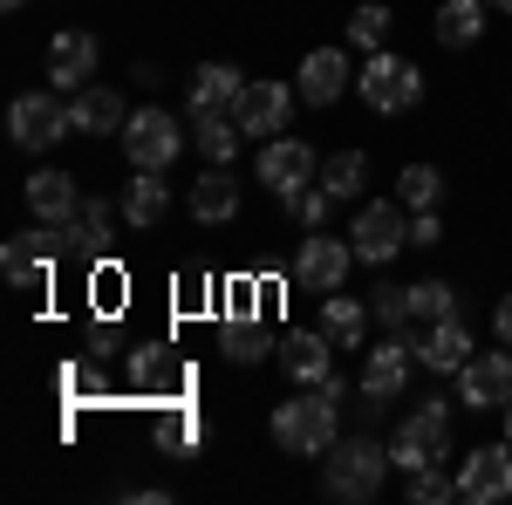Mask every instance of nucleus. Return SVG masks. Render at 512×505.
<instances>
[{"label":"nucleus","mask_w":512,"mask_h":505,"mask_svg":"<svg viewBox=\"0 0 512 505\" xmlns=\"http://www.w3.org/2000/svg\"><path fill=\"white\" fill-rule=\"evenodd\" d=\"M390 444H369V437H335L328 451H321V492L342 505H362L383 492V478H390Z\"/></svg>","instance_id":"f257e3e1"},{"label":"nucleus","mask_w":512,"mask_h":505,"mask_svg":"<svg viewBox=\"0 0 512 505\" xmlns=\"http://www.w3.org/2000/svg\"><path fill=\"white\" fill-rule=\"evenodd\" d=\"M274 444L287 458H321L335 437H342V403L328 396V389H301L294 403H280L274 410Z\"/></svg>","instance_id":"f03ea898"},{"label":"nucleus","mask_w":512,"mask_h":505,"mask_svg":"<svg viewBox=\"0 0 512 505\" xmlns=\"http://www.w3.org/2000/svg\"><path fill=\"white\" fill-rule=\"evenodd\" d=\"M390 458H396V471H424V465L451 458V403L444 396H424V410L403 417V430L390 437Z\"/></svg>","instance_id":"7ed1b4c3"},{"label":"nucleus","mask_w":512,"mask_h":505,"mask_svg":"<svg viewBox=\"0 0 512 505\" xmlns=\"http://www.w3.org/2000/svg\"><path fill=\"white\" fill-rule=\"evenodd\" d=\"M355 89H362V103L383 110V117H403V110L424 103V76H417V62H403V55H390V48H369V69L355 76Z\"/></svg>","instance_id":"20e7f679"},{"label":"nucleus","mask_w":512,"mask_h":505,"mask_svg":"<svg viewBox=\"0 0 512 505\" xmlns=\"http://www.w3.org/2000/svg\"><path fill=\"white\" fill-rule=\"evenodd\" d=\"M178 151H185V123L171 117V110H130V123H123V157L137 171H171Z\"/></svg>","instance_id":"39448f33"},{"label":"nucleus","mask_w":512,"mask_h":505,"mask_svg":"<svg viewBox=\"0 0 512 505\" xmlns=\"http://www.w3.org/2000/svg\"><path fill=\"white\" fill-rule=\"evenodd\" d=\"M410 369H417V335H410V328H390V335L369 349V362H362V396H369V410H376V403H396V396L410 389Z\"/></svg>","instance_id":"423d86ee"},{"label":"nucleus","mask_w":512,"mask_h":505,"mask_svg":"<svg viewBox=\"0 0 512 505\" xmlns=\"http://www.w3.org/2000/svg\"><path fill=\"white\" fill-rule=\"evenodd\" d=\"M349 246L362 267H383V260H396L403 246H410V219H403V205H390V198H369L362 212H355L349 226Z\"/></svg>","instance_id":"0eeeda50"},{"label":"nucleus","mask_w":512,"mask_h":505,"mask_svg":"<svg viewBox=\"0 0 512 505\" xmlns=\"http://www.w3.org/2000/svg\"><path fill=\"white\" fill-rule=\"evenodd\" d=\"M69 253V233L62 226H41V233H14L0 246V273L14 280V287H48V273L55 260Z\"/></svg>","instance_id":"6e6552de"},{"label":"nucleus","mask_w":512,"mask_h":505,"mask_svg":"<svg viewBox=\"0 0 512 505\" xmlns=\"http://www.w3.org/2000/svg\"><path fill=\"white\" fill-rule=\"evenodd\" d=\"M7 137L21 144V151H48V144H62L69 137V103H55V96H14L7 103Z\"/></svg>","instance_id":"1a4fd4ad"},{"label":"nucleus","mask_w":512,"mask_h":505,"mask_svg":"<svg viewBox=\"0 0 512 505\" xmlns=\"http://www.w3.org/2000/svg\"><path fill=\"white\" fill-rule=\"evenodd\" d=\"M458 499L465 505H499L512 499V444H478L458 465Z\"/></svg>","instance_id":"9d476101"},{"label":"nucleus","mask_w":512,"mask_h":505,"mask_svg":"<svg viewBox=\"0 0 512 505\" xmlns=\"http://www.w3.org/2000/svg\"><path fill=\"white\" fill-rule=\"evenodd\" d=\"M349 267H355V246H349V239H328V226L308 233V239H301V253H294V280L315 287V294H335V287L349 280Z\"/></svg>","instance_id":"9b49d317"},{"label":"nucleus","mask_w":512,"mask_h":505,"mask_svg":"<svg viewBox=\"0 0 512 505\" xmlns=\"http://www.w3.org/2000/svg\"><path fill=\"white\" fill-rule=\"evenodd\" d=\"M458 403L472 410H506L512 403V349H485L458 369Z\"/></svg>","instance_id":"f8f14e48"},{"label":"nucleus","mask_w":512,"mask_h":505,"mask_svg":"<svg viewBox=\"0 0 512 505\" xmlns=\"http://www.w3.org/2000/svg\"><path fill=\"white\" fill-rule=\"evenodd\" d=\"M260 185L274 198H294L315 185V151L301 144V137H274L267 151H260Z\"/></svg>","instance_id":"ddd939ff"},{"label":"nucleus","mask_w":512,"mask_h":505,"mask_svg":"<svg viewBox=\"0 0 512 505\" xmlns=\"http://www.w3.org/2000/svg\"><path fill=\"white\" fill-rule=\"evenodd\" d=\"M48 82L69 89V96L96 82V35L89 28H62V35L48 41Z\"/></svg>","instance_id":"4468645a"},{"label":"nucleus","mask_w":512,"mask_h":505,"mask_svg":"<svg viewBox=\"0 0 512 505\" xmlns=\"http://www.w3.org/2000/svg\"><path fill=\"white\" fill-rule=\"evenodd\" d=\"M280 369H287L301 389H321L328 376H335V342H328L321 328H301V335L280 342Z\"/></svg>","instance_id":"2eb2a0df"},{"label":"nucleus","mask_w":512,"mask_h":505,"mask_svg":"<svg viewBox=\"0 0 512 505\" xmlns=\"http://www.w3.org/2000/svg\"><path fill=\"white\" fill-rule=\"evenodd\" d=\"M417 362L437 369V376H458L465 362H472V328L451 314V321H431L424 335H417Z\"/></svg>","instance_id":"dca6fc26"},{"label":"nucleus","mask_w":512,"mask_h":505,"mask_svg":"<svg viewBox=\"0 0 512 505\" xmlns=\"http://www.w3.org/2000/svg\"><path fill=\"white\" fill-rule=\"evenodd\" d=\"M28 212H35L41 226H69L82 212V185L69 171H35V178H28Z\"/></svg>","instance_id":"f3484780"},{"label":"nucleus","mask_w":512,"mask_h":505,"mask_svg":"<svg viewBox=\"0 0 512 505\" xmlns=\"http://www.w3.org/2000/svg\"><path fill=\"white\" fill-rule=\"evenodd\" d=\"M287 110H294V89H287V82H246V96H239V130H253V137H260V130H287Z\"/></svg>","instance_id":"a211bd4d"},{"label":"nucleus","mask_w":512,"mask_h":505,"mask_svg":"<svg viewBox=\"0 0 512 505\" xmlns=\"http://www.w3.org/2000/svg\"><path fill=\"white\" fill-rule=\"evenodd\" d=\"M123 123H130V110H123L117 89H96V82H89V89L69 96V130H89V137H110V130H117L123 137Z\"/></svg>","instance_id":"6ab92c4d"},{"label":"nucleus","mask_w":512,"mask_h":505,"mask_svg":"<svg viewBox=\"0 0 512 505\" xmlns=\"http://www.w3.org/2000/svg\"><path fill=\"white\" fill-rule=\"evenodd\" d=\"M349 55L342 48H315L308 62H301V103H315V110H328L342 89H349Z\"/></svg>","instance_id":"aec40b11"},{"label":"nucleus","mask_w":512,"mask_h":505,"mask_svg":"<svg viewBox=\"0 0 512 505\" xmlns=\"http://www.w3.org/2000/svg\"><path fill=\"white\" fill-rule=\"evenodd\" d=\"M192 219L198 226H233L239 219V178L226 171V164H212V171L192 185Z\"/></svg>","instance_id":"412c9836"},{"label":"nucleus","mask_w":512,"mask_h":505,"mask_svg":"<svg viewBox=\"0 0 512 505\" xmlns=\"http://www.w3.org/2000/svg\"><path fill=\"white\" fill-rule=\"evenodd\" d=\"M239 96H246V76H239L233 62H205L192 76V117H205V110H239Z\"/></svg>","instance_id":"4be33fe9"},{"label":"nucleus","mask_w":512,"mask_h":505,"mask_svg":"<svg viewBox=\"0 0 512 505\" xmlns=\"http://www.w3.org/2000/svg\"><path fill=\"white\" fill-rule=\"evenodd\" d=\"M164 212H171V185H164V171H137L130 192H123V219H130L137 233H151Z\"/></svg>","instance_id":"5701e85b"},{"label":"nucleus","mask_w":512,"mask_h":505,"mask_svg":"<svg viewBox=\"0 0 512 505\" xmlns=\"http://www.w3.org/2000/svg\"><path fill=\"white\" fill-rule=\"evenodd\" d=\"M192 137H198V151H205V164H233L246 130H239L233 110H205V117H192Z\"/></svg>","instance_id":"b1692460"},{"label":"nucleus","mask_w":512,"mask_h":505,"mask_svg":"<svg viewBox=\"0 0 512 505\" xmlns=\"http://www.w3.org/2000/svg\"><path fill=\"white\" fill-rule=\"evenodd\" d=\"M485 7H492V0H444V7H437V41H444V48H472V41L485 35Z\"/></svg>","instance_id":"393cba45"},{"label":"nucleus","mask_w":512,"mask_h":505,"mask_svg":"<svg viewBox=\"0 0 512 505\" xmlns=\"http://www.w3.org/2000/svg\"><path fill=\"white\" fill-rule=\"evenodd\" d=\"M321 192L335 198V205H342V198H362L369 192V157L362 151H335L328 164H321Z\"/></svg>","instance_id":"a878e982"},{"label":"nucleus","mask_w":512,"mask_h":505,"mask_svg":"<svg viewBox=\"0 0 512 505\" xmlns=\"http://www.w3.org/2000/svg\"><path fill=\"white\" fill-rule=\"evenodd\" d=\"M219 349L233 355V362H260V355L274 349V342H267V328H260V321H253V308H246V301H239V308H233V321H226V328H219Z\"/></svg>","instance_id":"bb28decb"},{"label":"nucleus","mask_w":512,"mask_h":505,"mask_svg":"<svg viewBox=\"0 0 512 505\" xmlns=\"http://www.w3.org/2000/svg\"><path fill=\"white\" fill-rule=\"evenodd\" d=\"M321 335H328L335 349H362V342H369V314H362V301H342V294H335V301L321 308Z\"/></svg>","instance_id":"cd10ccee"},{"label":"nucleus","mask_w":512,"mask_h":505,"mask_svg":"<svg viewBox=\"0 0 512 505\" xmlns=\"http://www.w3.org/2000/svg\"><path fill=\"white\" fill-rule=\"evenodd\" d=\"M110 219H117V212H110L103 198H82V212L62 226V233H69L76 253H103V246H110Z\"/></svg>","instance_id":"c85d7f7f"},{"label":"nucleus","mask_w":512,"mask_h":505,"mask_svg":"<svg viewBox=\"0 0 512 505\" xmlns=\"http://www.w3.org/2000/svg\"><path fill=\"white\" fill-rule=\"evenodd\" d=\"M437 198H444V171H437V164H403V178H396V205H410V212H437Z\"/></svg>","instance_id":"c756f323"},{"label":"nucleus","mask_w":512,"mask_h":505,"mask_svg":"<svg viewBox=\"0 0 512 505\" xmlns=\"http://www.w3.org/2000/svg\"><path fill=\"white\" fill-rule=\"evenodd\" d=\"M130 383L137 389H185V369H178L164 349H137L130 355Z\"/></svg>","instance_id":"7c9ffc66"},{"label":"nucleus","mask_w":512,"mask_h":505,"mask_svg":"<svg viewBox=\"0 0 512 505\" xmlns=\"http://www.w3.org/2000/svg\"><path fill=\"white\" fill-rule=\"evenodd\" d=\"M410 314H417L424 328H431V321H451V314H458V287H451V280H417V287H410Z\"/></svg>","instance_id":"2f4dec72"},{"label":"nucleus","mask_w":512,"mask_h":505,"mask_svg":"<svg viewBox=\"0 0 512 505\" xmlns=\"http://www.w3.org/2000/svg\"><path fill=\"white\" fill-rule=\"evenodd\" d=\"M390 7H383V0H369V7H355L349 14V41L355 48H383V35H390Z\"/></svg>","instance_id":"473e14b6"},{"label":"nucleus","mask_w":512,"mask_h":505,"mask_svg":"<svg viewBox=\"0 0 512 505\" xmlns=\"http://www.w3.org/2000/svg\"><path fill=\"white\" fill-rule=\"evenodd\" d=\"M403 492H410V505H451V499H458V478H444L437 465H424V471H410Z\"/></svg>","instance_id":"72a5a7b5"},{"label":"nucleus","mask_w":512,"mask_h":505,"mask_svg":"<svg viewBox=\"0 0 512 505\" xmlns=\"http://www.w3.org/2000/svg\"><path fill=\"white\" fill-rule=\"evenodd\" d=\"M369 314L383 321V328H410L417 314H410V287H376L369 294Z\"/></svg>","instance_id":"f704fd0d"},{"label":"nucleus","mask_w":512,"mask_h":505,"mask_svg":"<svg viewBox=\"0 0 512 505\" xmlns=\"http://www.w3.org/2000/svg\"><path fill=\"white\" fill-rule=\"evenodd\" d=\"M287 212H294L308 233H321V226H328V212H335V198H328V192H294V198H287Z\"/></svg>","instance_id":"c9c22d12"},{"label":"nucleus","mask_w":512,"mask_h":505,"mask_svg":"<svg viewBox=\"0 0 512 505\" xmlns=\"http://www.w3.org/2000/svg\"><path fill=\"white\" fill-rule=\"evenodd\" d=\"M158 437L171 444V451H192V444H198V417H192V410H164V417H158Z\"/></svg>","instance_id":"e433bc0d"},{"label":"nucleus","mask_w":512,"mask_h":505,"mask_svg":"<svg viewBox=\"0 0 512 505\" xmlns=\"http://www.w3.org/2000/svg\"><path fill=\"white\" fill-rule=\"evenodd\" d=\"M444 226H437V212H410V246H437Z\"/></svg>","instance_id":"4c0bfd02"},{"label":"nucleus","mask_w":512,"mask_h":505,"mask_svg":"<svg viewBox=\"0 0 512 505\" xmlns=\"http://www.w3.org/2000/svg\"><path fill=\"white\" fill-rule=\"evenodd\" d=\"M492 328H499V342H506V349H512V294H506V301H499V314H492Z\"/></svg>","instance_id":"58836bf2"},{"label":"nucleus","mask_w":512,"mask_h":505,"mask_svg":"<svg viewBox=\"0 0 512 505\" xmlns=\"http://www.w3.org/2000/svg\"><path fill=\"white\" fill-rule=\"evenodd\" d=\"M506 444H512V403H506Z\"/></svg>","instance_id":"ea45409f"},{"label":"nucleus","mask_w":512,"mask_h":505,"mask_svg":"<svg viewBox=\"0 0 512 505\" xmlns=\"http://www.w3.org/2000/svg\"><path fill=\"white\" fill-rule=\"evenodd\" d=\"M492 7H499V14H512V0H492Z\"/></svg>","instance_id":"a19ab883"},{"label":"nucleus","mask_w":512,"mask_h":505,"mask_svg":"<svg viewBox=\"0 0 512 505\" xmlns=\"http://www.w3.org/2000/svg\"><path fill=\"white\" fill-rule=\"evenodd\" d=\"M0 7H21V0H0Z\"/></svg>","instance_id":"79ce46f5"}]
</instances>
